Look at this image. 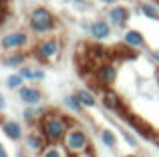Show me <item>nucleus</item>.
<instances>
[{"mask_svg": "<svg viewBox=\"0 0 159 157\" xmlns=\"http://www.w3.org/2000/svg\"><path fill=\"white\" fill-rule=\"evenodd\" d=\"M123 44L127 48H135V51H139V48L145 47V36L141 34L139 30H135V28H127L123 34Z\"/></svg>", "mask_w": 159, "mask_h": 157, "instance_id": "14", "label": "nucleus"}, {"mask_svg": "<svg viewBox=\"0 0 159 157\" xmlns=\"http://www.w3.org/2000/svg\"><path fill=\"white\" fill-rule=\"evenodd\" d=\"M4 109H6V97H4L2 91H0V113H2Z\"/></svg>", "mask_w": 159, "mask_h": 157, "instance_id": "25", "label": "nucleus"}, {"mask_svg": "<svg viewBox=\"0 0 159 157\" xmlns=\"http://www.w3.org/2000/svg\"><path fill=\"white\" fill-rule=\"evenodd\" d=\"M70 127H73V121L58 111H48L39 123V129L43 131L48 143H62Z\"/></svg>", "mask_w": 159, "mask_h": 157, "instance_id": "1", "label": "nucleus"}, {"mask_svg": "<svg viewBox=\"0 0 159 157\" xmlns=\"http://www.w3.org/2000/svg\"><path fill=\"white\" fill-rule=\"evenodd\" d=\"M99 139H101V143L105 147H109V149H115L117 147V135H115V131L113 129H101L99 131Z\"/></svg>", "mask_w": 159, "mask_h": 157, "instance_id": "20", "label": "nucleus"}, {"mask_svg": "<svg viewBox=\"0 0 159 157\" xmlns=\"http://www.w3.org/2000/svg\"><path fill=\"white\" fill-rule=\"evenodd\" d=\"M117 77H119V69H117V65L111 63V61L105 63V65H101L99 69H95V75H93V78L103 89H113Z\"/></svg>", "mask_w": 159, "mask_h": 157, "instance_id": "6", "label": "nucleus"}, {"mask_svg": "<svg viewBox=\"0 0 159 157\" xmlns=\"http://www.w3.org/2000/svg\"><path fill=\"white\" fill-rule=\"evenodd\" d=\"M24 145H26L28 151L40 155L44 149H47L48 141H47V137L43 135V131H40V129H30L26 135H24Z\"/></svg>", "mask_w": 159, "mask_h": 157, "instance_id": "8", "label": "nucleus"}, {"mask_svg": "<svg viewBox=\"0 0 159 157\" xmlns=\"http://www.w3.org/2000/svg\"><path fill=\"white\" fill-rule=\"evenodd\" d=\"M18 75L24 78V81H43L44 78V71L43 69H34L30 65H24V67L18 69Z\"/></svg>", "mask_w": 159, "mask_h": 157, "instance_id": "18", "label": "nucleus"}, {"mask_svg": "<svg viewBox=\"0 0 159 157\" xmlns=\"http://www.w3.org/2000/svg\"><path fill=\"white\" fill-rule=\"evenodd\" d=\"M61 55H62V40L58 36H43L32 47V56L44 65L58 63Z\"/></svg>", "mask_w": 159, "mask_h": 157, "instance_id": "2", "label": "nucleus"}, {"mask_svg": "<svg viewBox=\"0 0 159 157\" xmlns=\"http://www.w3.org/2000/svg\"><path fill=\"white\" fill-rule=\"evenodd\" d=\"M2 63L4 67H24L26 65V52L24 51H18V52H6L2 56Z\"/></svg>", "mask_w": 159, "mask_h": 157, "instance_id": "16", "label": "nucleus"}, {"mask_svg": "<svg viewBox=\"0 0 159 157\" xmlns=\"http://www.w3.org/2000/svg\"><path fill=\"white\" fill-rule=\"evenodd\" d=\"M16 93H18V99L26 107H39L40 101H43V93H40V89H36L34 85H24L22 89H18Z\"/></svg>", "mask_w": 159, "mask_h": 157, "instance_id": "11", "label": "nucleus"}, {"mask_svg": "<svg viewBox=\"0 0 159 157\" xmlns=\"http://www.w3.org/2000/svg\"><path fill=\"white\" fill-rule=\"evenodd\" d=\"M155 143H157V147H159V133H157V137H155Z\"/></svg>", "mask_w": 159, "mask_h": 157, "instance_id": "33", "label": "nucleus"}, {"mask_svg": "<svg viewBox=\"0 0 159 157\" xmlns=\"http://www.w3.org/2000/svg\"><path fill=\"white\" fill-rule=\"evenodd\" d=\"M121 137H123L125 141H127V145H129V147H137V145H139L137 137H135V135H131L127 129H121Z\"/></svg>", "mask_w": 159, "mask_h": 157, "instance_id": "24", "label": "nucleus"}, {"mask_svg": "<svg viewBox=\"0 0 159 157\" xmlns=\"http://www.w3.org/2000/svg\"><path fill=\"white\" fill-rule=\"evenodd\" d=\"M157 4H159V0H157Z\"/></svg>", "mask_w": 159, "mask_h": 157, "instance_id": "36", "label": "nucleus"}, {"mask_svg": "<svg viewBox=\"0 0 159 157\" xmlns=\"http://www.w3.org/2000/svg\"><path fill=\"white\" fill-rule=\"evenodd\" d=\"M101 101H103V105H105V109L111 111V113H117V115L127 113V107H125V103H123V99H121V95L115 93L113 89H107L105 93H103Z\"/></svg>", "mask_w": 159, "mask_h": 157, "instance_id": "10", "label": "nucleus"}, {"mask_svg": "<svg viewBox=\"0 0 159 157\" xmlns=\"http://www.w3.org/2000/svg\"><path fill=\"white\" fill-rule=\"evenodd\" d=\"M151 59L159 65V51H151Z\"/></svg>", "mask_w": 159, "mask_h": 157, "instance_id": "27", "label": "nucleus"}, {"mask_svg": "<svg viewBox=\"0 0 159 157\" xmlns=\"http://www.w3.org/2000/svg\"><path fill=\"white\" fill-rule=\"evenodd\" d=\"M129 18H131V10L127 6H123V4H115L107 12V20L113 28H125Z\"/></svg>", "mask_w": 159, "mask_h": 157, "instance_id": "7", "label": "nucleus"}, {"mask_svg": "<svg viewBox=\"0 0 159 157\" xmlns=\"http://www.w3.org/2000/svg\"><path fill=\"white\" fill-rule=\"evenodd\" d=\"M0 157H10V155H8V151H6V147H4L2 143H0Z\"/></svg>", "mask_w": 159, "mask_h": 157, "instance_id": "26", "label": "nucleus"}, {"mask_svg": "<svg viewBox=\"0 0 159 157\" xmlns=\"http://www.w3.org/2000/svg\"><path fill=\"white\" fill-rule=\"evenodd\" d=\"M28 28H30V32H34V34L47 36L48 32H52L54 28H57V16H54L48 8L39 6V8H34V10H30V14H28Z\"/></svg>", "mask_w": 159, "mask_h": 157, "instance_id": "3", "label": "nucleus"}, {"mask_svg": "<svg viewBox=\"0 0 159 157\" xmlns=\"http://www.w3.org/2000/svg\"><path fill=\"white\" fill-rule=\"evenodd\" d=\"M75 97L79 99L83 109H93V107H97V97H95V93L89 91V89H79L77 93H75Z\"/></svg>", "mask_w": 159, "mask_h": 157, "instance_id": "17", "label": "nucleus"}, {"mask_svg": "<svg viewBox=\"0 0 159 157\" xmlns=\"http://www.w3.org/2000/svg\"><path fill=\"white\" fill-rule=\"evenodd\" d=\"M157 85H159V73H157Z\"/></svg>", "mask_w": 159, "mask_h": 157, "instance_id": "35", "label": "nucleus"}, {"mask_svg": "<svg viewBox=\"0 0 159 157\" xmlns=\"http://www.w3.org/2000/svg\"><path fill=\"white\" fill-rule=\"evenodd\" d=\"M14 157H26V155H24V151H16V155Z\"/></svg>", "mask_w": 159, "mask_h": 157, "instance_id": "29", "label": "nucleus"}, {"mask_svg": "<svg viewBox=\"0 0 159 157\" xmlns=\"http://www.w3.org/2000/svg\"><path fill=\"white\" fill-rule=\"evenodd\" d=\"M70 157H95L93 151H87V153H81V155H70Z\"/></svg>", "mask_w": 159, "mask_h": 157, "instance_id": "28", "label": "nucleus"}, {"mask_svg": "<svg viewBox=\"0 0 159 157\" xmlns=\"http://www.w3.org/2000/svg\"><path fill=\"white\" fill-rule=\"evenodd\" d=\"M101 2H105V4H115V0H101Z\"/></svg>", "mask_w": 159, "mask_h": 157, "instance_id": "31", "label": "nucleus"}, {"mask_svg": "<svg viewBox=\"0 0 159 157\" xmlns=\"http://www.w3.org/2000/svg\"><path fill=\"white\" fill-rule=\"evenodd\" d=\"M6 87L8 89H12V91H18V89H22L24 87V78L18 75V73H14V75H10L6 78Z\"/></svg>", "mask_w": 159, "mask_h": 157, "instance_id": "22", "label": "nucleus"}, {"mask_svg": "<svg viewBox=\"0 0 159 157\" xmlns=\"http://www.w3.org/2000/svg\"><path fill=\"white\" fill-rule=\"evenodd\" d=\"M30 34L26 30H10L6 34L0 36V48L6 52H18V51H24L26 47H30Z\"/></svg>", "mask_w": 159, "mask_h": 157, "instance_id": "5", "label": "nucleus"}, {"mask_svg": "<svg viewBox=\"0 0 159 157\" xmlns=\"http://www.w3.org/2000/svg\"><path fill=\"white\" fill-rule=\"evenodd\" d=\"M70 2H75V4H83L85 0H70Z\"/></svg>", "mask_w": 159, "mask_h": 157, "instance_id": "32", "label": "nucleus"}, {"mask_svg": "<svg viewBox=\"0 0 159 157\" xmlns=\"http://www.w3.org/2000/svg\"><path fill=\"white\" fill-rule=\"evenodd\" d=\"M4 20V12H2V4H0V22Z\"/></svg>", "mask_w": 159, "mask_h": 157, "instance_id": "30", "label": "nucleus"}, {"mask_svg": "<svg viewBox=\"0 0 159 157\" xmlns=\"http://www.w3.org/2000/svg\"><path fill=\"white\" fill-rule=\"evenodd\" d=\"M39 157H70V153L65 149L62 143H48L47 149H44Z\"/></svg>", "mask_w": 159, "mask_h": 157, "instance_id": "19", "label": "nucleus"}, {"mask_svg": "<svg viewBox=\"0 0 159 157\" xmlns=\"http://www.w3.org/2000/svg\"><path fill=\"white\" fill-rule=\"evenodd\" d=\"M125 157H141V155H135V153H133V155H125Z\"/></svg>", "mask_w": 159, "mask_h": 157, "instance_id": "34", "label": "nucleus"}, {"mask_svg": "<svg viewBox=\"0 0 159 157\" xmlns=\"http://www.w3.org/2000/svg\"><path fill=\"white\" fill-rule=\"evenodd\" d=\"M0 127H2V133L6 135L10 141H22L24 139V131H22V125L14 119H2L0 121Z\"/></svg>", "mask_w": 159, "mask_h": 157, "instance_id": "12", "label": "nucleus"}, {"mask_svg": "<svg viewBox=\"0 0 159 157\" xmlns=\"http://www.w3.org/2000/svg\"><path fill=\"white\" fill-rule=\"evenodd\" d=\"M121 117H123V119H125V123H127V125H131V129H135V131H137V133H139L143 139H153V141H155L157 133L153 131V127H151V125L143 123L139 117H135V115L129 113V111H127V113H123Z\"/></svg>", "mask_w": 159, "mask_h": 157, "instance_id": "9", "label": "nucleus"}, {"mask_svg": "<svg viewBox=\"0 0 159 157\" xmlns=\"http://www.w3.org/2000/svg\"><path fill=\"white\" fill-rule=\"evenodd\" d=\"M139 10H141V14L147 16V18H151V20H159V8L155 6V4H151V2H143V4L139 6Z\"/></svg>", "mask_w": 159, "mask_h": 157, "instance_id": "21", "label": "nucleus"}, {"mask_svg": "<svg viewBox=\"0 0 159 157\" xmlns=\"http://www.w3.org/2000/svg\"><path fill=\"white\" fill-rule=\"evenodd\" d=\"M48 113L47 107H26L22 111V119L28 123V125H34V123H40L43 117Z\"/></svg>", "mask_w": 159, "mask_h": 157, "instance_id": "15", "label": "nucleus"}, {"mask_svg": "<svg viewBox=\"0 0 159 157\" xmlns=\"http://www.w3.org/2000/svg\"><path fill=\"white\" fill-rule=\"evenodd\" d=\"M62 145H65V149L69 151L70 155H81V153H87V151H93L89 133H87L81 125H75V123L69 129V133H66Z\"/></svg>", "mask_w": 159, "mask_h": 157, "instance_id": "4", "label": "nucleus"}, {"mask_svg": "<svg viewBox=\"0 0 159 157\" xmlns=\"http://www.w3.org/2000/svg\"><path fill=\"white\" fill-rule=\"evenodd\" d=\"M89 32H91V36H93L97 43H101V40H107L109 36H111L113 26L109 24V20L99 18V20H95V22L89 24Z\"/></svg>", "mask_w": 159, "mask_h": 157, "instance_id": "13", "label": "nucleus"}, {"mask_svg": "<svg viewBox=\"0 0 159 157\" xmlns=\"http://www.w3.org/2000/svg\"><path fill=\"white\" fill-rule=\"evenodd\" d=\"M65 105H66V109H70L73 113H81L83 111V105L79 103V99L75 97V95H66L65 97Z\"/></svg>", "mask_w": 159, "mask_h": 157, "instance_id": "23", "label": "nucleus"}]
</instances>
